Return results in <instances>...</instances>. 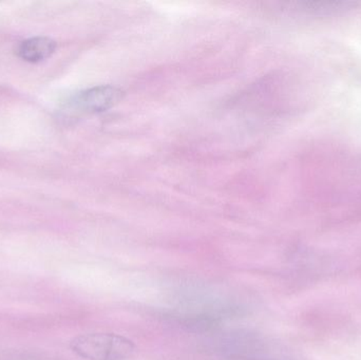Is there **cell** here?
Masks as SVG:
<instances>
[{"label":"cell","instance_id":"obj_1","mask_svg":"<svg viewBox=\"0 0 361 360\" xmlns=\"http://www.w3.org/2000/svg\"><path fill=\"white\" fill-rule=\"evenodd\" d=\"M70 348L86 360H129L135 353L133 340L114 333H90L78 336Z\"/></svg>","mask_w":361,"mask_h":360},{"label":"cell","instance_id":"obj_2","mask_svg":"<svg viewBox=\"0 0 361 360\" xmlns=\"http://www.w3.org/2000/svg\"><path fill=\"white\" fill-rule=\"evenodd\" d=\"M124 92L118 87L102 85L80 91L63 108L68 118H80L106 111L122 101Z\"/></svg>","mask_w":361,"mask_h":360},{"label":"cell","instance_id":"obj_3","mask_svg":"<svg viewBox=\"0 0 361 360\" xmlns=\"http://www.w3.org/2000/svg\"><path fill=\"white\" fill-rule=\"evenodd\" d=\"M56 50V42L50 37L37 36L23 40L17 49V54L29 63H39L49 58Z\"/></svg>","mask_w":361,"mask_h":360}]
</instances>
